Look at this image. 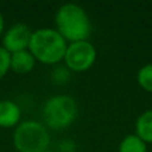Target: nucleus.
<instances>
[{
    "mask_svg": "<svg viewBox=\"0 0 152 152\" xmlns=\"http://www.w3.org/2000/svg\"><path fill=\"white\" fill-rule=\"evenodd\" d=\"M11 71V53L0 45V80Z\"/></svg>",
    "mask_w": 152,
    "mask_h": 152,
    "instance_id": "12",
    "label": "nucleus"
},
{
    "mask_svg": "<svg viewBox=\"0 0 152 152\" xmlns=\"http://www.w3.org/2000/svg\"><path fill=\"white\" fill-rule=\"evenodd\" d=\"M13 147L18 152H45L50 150V129L37 120L20 121L13 129Z\"/></svg>",
    "mask_w": 152,
    "mask_h": 152,
    "instance_id": "4",
    "label": "nucleus"
},
{
    "mask_svg": "<svg viewBox=\"0 0 152 152\" xmlns=\"http://www.w3.org/2000/svg\"><path fill=\"white\" fill-rule=\"evenodd\" d=\"M147 144L136 134H129L121 139L118 152H147Z\"/></svg>",
    "mask_w": 152,
    "mask_h": 152,
    "instance_id": "10",
    "label": "nucleus"
},
{
    "mask_svg": "<svg viewBox=\"0 0 152 152\" xmlns=\"http://www.w3.org/2000/svg\"><path fill=\"white\" fill-rule=\"evenodd\" d=\"M32 29L24 23H15L7 28L1 37V47L10 53L28 50L32 37Z\"/></svg>",
    "mask_w": 152,
    "mask_h": 152,
    "instance_id": "6",
    "label": "nucleus"
},
{
    "mask_svg": "<svg viewBox=\"0 0 152 152\" xmlns=\"http://www.w3.org/2000/svg\"><path fill=\"white\" fill-rule=\"evenodd\" d=\"M96 58L97 52L95 45L89 43V40H83L67 45L63 61L71 72H84L94 66Z\"/></svg>",
    "mask_w": 152,
    "mask_h": 152,
    "instance_id": "5",
    "label": "nucleus"
},
{
    "mask_svg": "<svg viewBox=\"0 0 152 152\" xmlns=\"http://www.w3.org/2000/svg\"><path fill=\"white\" fill-rule=\"evenodd\" d=\"M21 108L13 100H0V128H13L20 124Z\"/></svg>",
    "mask_w": 152,
    "mask_h": 152,
    "instance_id": "7",
    "label": "nucleus"
},
{
    "mask_svg": "<svg viewBox=\"0 0 152 152\" xmlns=\"http://www.w3.org/2000/svg\"><path fill=\"white\" fill-rule=\"evenodd\" d=\"M55 29L67 43L88 40L92 32V24L88 13L81 5L66 3L55 13Z\"/></svg>",
    "mask_w": 152,
    "mask_h": 152,
    "instance_id": "1",
    "label": "nucleus"
},
{
    "mask_svg": "<svg viewBox=\"0 0 152 152\" xmlns=\"http://www.w3.org/2000/svg\"><path fill=\"white\" fill-rule=\"evenodd\" d=\"M68 43L55 28H39L32 32L28 51L37 63L56 66L63 61Z\"/></svg>",
    "mask_w": 152,
    "mask_h": 152,
    "instance_id": "2",
    "label": "nucleus"
},
{
    "mask_svg": "<svg viewBox=\"0 0 152 152\" xmlns=\"http://www.w3.org/2000/svg\"><path fill=\"white\" fill-rule=\"evenodd\" d=\"M36 63V59L28 50L11 53V71L18 75H27L32 72Z\"/></svg>",
    "mask_w": 152,
    "mask_h": 152,
    "instance_id": "8",
    "label": "nucleus"
},
{
    "mask_svg": "<svg viewBox=\"0 0 152 152\" xmlns=\"http://www.w3.org/2000/svg\"><path fill=\"white\" fill-rule=\"evenodd\" d=\"M137 84L147 92H152V63L143 66L136 75Z\"/></svg>",
    "mask_w": 152,
    "mask_h": 152,
    "instance_id": "11",
    "label": "nucleus"
},
{
    "mask_svg": "<svg viewBox=\"0 0 152 152\" xmlns=\"http://www.w3.org/2000/svg\"><path fill=\"white\" fill-rule=\"evenodd\" d=\"M45 152H55V151H51V150H48V151H45Z\"/></svg>",
    "mask_w": 152,
    "mask_h": 152,
    "instance_id": "15",
    "label": "nucleus"
},
{
    "mask_svg": "<svg viewBox=\"0 0 152 152\" xmlns=\"http://www.w3.org/2000/svg\"><path fill=\"white\" fill-rule=\"evenodd\" d=\"M135 134L145 143L152 144V110H147L137 118L135 124Z\"/></svg>",
    "mask_w": 152,
    "mask_h": 152,
    "instance_id": "9",
    "label": "nucleus"
},
{
    "mask_svg": "<svg viewBox=\"0 0 152 152\" xmlns=\"http://www.w3.org/2000/svg\"><path fill=\"white\" fill-rule=\"evenodd\" d=\"M77 103L69 95H53L42 107L43 124L48 129L61 131L71 126L77 118Z\"/></svg>",
    "mask_w": 152,
    "mask_h": 152,
    "instance_id": "3",
    "label": "nucleus"
},
{
    "mask_svg": "<svg viewBox=\"0 0 152 152\" xmlns=\"http://www.w3.org/2000/svg\"><path fill=\"white\" fill-rule=\"evenodd\" d=\"M4 31H5V20H4V16H3V13L0 12V36H3Z\"/></svg>",
    "mask_w": 152,
    "mask_h": 152,
    "instance_id": "14",
    "label": "nucleus"
},
{
    "mask_svg": "<svg viewBox=\"0 0 152 152\" xmlns=\"http://www.w3.org/2000/svg\"><path fill=\"white\" fill-rule=\"evenodd\" d=\"M69 71L66 66L64 67H56L52 72H51V80L56 84H64L69 80Z\"/></svg>",
    "mask_w": 152,
    "mask_h": 152,
    "instance_id": "13",
    "label": "nucleus"
}]
</instances>
